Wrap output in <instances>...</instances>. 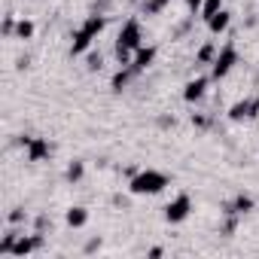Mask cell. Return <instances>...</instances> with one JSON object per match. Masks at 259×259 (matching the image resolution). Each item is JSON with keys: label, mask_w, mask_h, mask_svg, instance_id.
I'll use <instances>...</instances> for the list:
<instances>
[{"label": "cell", "mask_w": 259, "mask_h": 259, "mask_svg": "<svg viewBox=\"0 0 259 259\" xmlns=\"http://www.w3.org/2000/svg\"><path fill=\"white\" fill-rule=\"evenodd\" d=\"M144 46V37H141V22L138 19H128L122 28H119V37H116V58L119 64H132L135 52Z\"/></svg>", "instance_id": "obj_1"}, {"label": "cell", "mask_w": 259, "mask_h": 259, "mask_svg": "<svg viewBox=\"0 0 259 259\" xmlns=\"http://www.w3.org/2000/svg\"><path fill=\"white\" fill-rule=\"evenodd\" d=\"M107 28V16H101V13H92L76 31H73V40H70V55H85L89 52V46L98 40V34Z\"/></svg>", "instance_id": "obj_2"}, {"label": "cell", "mask_w": 259, "mask_h": 259, "mask_svg": "<svg viewBox=\"0 0 259 259\" xmlns=\"http://www.w3.org/2000/svg\"><path fill=\"white\" fill-rule=\"evenodd\" d=\"M165 186H168V177H165L162 171H153V168L138 171V174L132 177V183H128V189H132L135 195H156V192H162Z\"/></svg>", "instance_id": "obj_3"}, {"label": "cell", "mask_w": 259, "mask_h": 259, "mask_svg": "<svg viewBox=\"0 0 259 259\" xmlns=\"http://www.w3.org/2000/svg\"><path fill=\"white\" fill-rule=\"evenodd\" d=\"M235 64H238V49L229 43V46H223V49L217 52V58H213V64H210V79H226Z\"/></svg>", "instance_id": "obj_4"}, {"label": "cell", "mask_w": 259, "mask_h": 259, "mask_svg": "<svg viewBox=\"0 0 259 259\" xmlns=\"http://www.w3.org/2000/svg\"><path fill=\"white\" fill-rule=\"evenodd\" d=\"M189 213H192V198H189L186 192H180L177 198H171V201L165 204V220H168L171 226L183 223V220H186Z\"/></svg>", "instance_id": "obj_5"}, {"label": "cell", "mask_w": 259, "mask_h": 259, "mask_svg": "<svg viewBox=\"0 0 259 259\" xmlns=\"http://www.w3.org/2000/svg\"><path fill=\"white\" fill-rule=\"evenodd\" d=\"M256 116H259V98H244V101H235L229 107L232 122H244V119H256Z\"/></svg>", "instance_id": "obj_6"}, {"label": "cell", "mask_w": 259, "mask_h": 259, "mask_svg": "<svg viewBox=\"0 0 259 259\" xmlns=\"http://www.w3.org/2000/svg\"><path fill=\"white\" fill-rule=\"evenodd\" d=\"M22 147L28 150V162H43L52 156V147L46 138H22Z\"/></svg>", "instance_id": "obj_7"}, {"label": "cell", "mask_w": 259, "mask_h": 259, "mask_svg": "<svg viewBox=\"0 0 259 259\" xmlns=\"http://www.w3.org/2000/svg\"><path fill=\"white\" fill-rule=\"evenodd\" d=\"M37 250H43V232H37V235H19L10 256H28V253H37Z\"/></svg>", "instance_id": "obj_8"}, {"label": "cell", "mask_w": 259, "mask_h": 259, "mask_svg": "<svg viewBox=\"0 0 259 259\" xmlns=\"http://www.w3.org/2000/svg\"><path fill=\"white\" fill-rule=\"evenodd\" d=\"M207 76H195V79H189L186 85H183V101L186 104H195V101H201L204 98V92H207Z\"/></svg>", "instance_id": "obj_9"}, {"label": "cell", "mask_w": 259, "mask_h": 259, "mask_svg": "<svg viewBox=\"0 0 259 259\" xmlns=\"http://www.w3.org/2000/svg\"><path fill=\"white\" fill-rule=\"evenodd\" d=\"M153 61H156V46H141L135 52V58H132V70L141 76L147 67H153Z\"/></svg>", "instance_id": "obj_10"}, {"label": "cell", "mask_w": 259, "mask_h": 259, "mask_svg": "<svg viewBox=\"0 0 259 259\" xmlns=\"http://www.w3.org/2000/svg\"><path fill=\"white\" fill-rule=\"evenodd\" d=\"M135 76H138V73L132 70V64H122V67L113 73V79H110V89H113V92H122V89H125L128 82H132Z\"/></svg>", "instance_id": "obj_11"}, {"label": "cell", "mask_w": 259, "mask_h": 259, "mask_svg": "<svg viewBox=\"0 0 259 259\" xmlns=\"http://www.w3.org/2000/svg\"><path fill=\"white\" fill-rule=\"evenodd\" d=\"M250 210H253V198H250V195H235V201L223 204V213H238V217H244V213H250Z\"/></svg>", "instance_id": "obj_12"}, {"label": "cell", "mask_w": 259, "mask_h": 259, "mask_svg": "<svg viewBox=\"0 0 259 259\" xmlns=\"http://www.w3.org/2000/svg\"><path fill=\"white\" fill-rule=\"evenodd\" d=\"M229 25H232V13L229 10H220L217 16L207 19V31L210 34H223V31H229Z\"/></svg>", "instance_id": "obj_13"}, {"label": "cell", "mask_w": 259, "mask_h": 259, "mask_svg": "<svg viewBox=\"0 0 259 259\" xmlns=\"http://www.w3.org/2000/svg\"><path fill=\"white\" fill-rule=\"evenodd\" d=\"M64 220H67V226H70V229H82V226L89 223V210H85V207H70Z\"/></svg>", "instance_id": "obj_14"}, {"label": "cell", "mask_w": 259, "mask_h": 259, "mask_svg": "<svg viewBox=\"0 0 259 259\" xmlns=\"http://www.w3.org/2000/svg\"><path fill=\"white\" fill-rule=\"evenodd\" d=\"M217 52H220V49H217L213 43H204V46H201V49L195 52V61H198V64H213Z\"/></svg>", "instance_id": "obj_15"}, {"label": "cell", "mask_w": 259, "mask_h": 259, "mask_svg": "<svg viewBox=\"0 0 259 259\" xmlns=\"http://www.w3.org/2000/svg\"><path fill=\"white\" fill-rule=\"evenodd\" d=\"M82 174H85V165H82V162H70L67 171H64V180H67V183H79Z\"/></svg>", "instance_id": "obj_16"}, {"label": "cell", "mask_w": 259, "mask_h": 259, "mask_svg": "<svg viewBox=\"0 0 259 259\" xmlns=\"http://www.w3.org/2000/svg\"><path fill=\"white\" fill-rule=\"evenodd\" d=\"M168 4H171V0H144L141 10H144V16H159Z\"/></svg>", "instance_id": "obj_17"}, {"label": "cell", "mask_w": 259, "mask_h": 259, "mask_svg": "<svg viewBox=\"0 0 259 259\" xmlns=\"http://www.w3.org/2000/svg\"><path fill=\"white\" fill-rule=\"evenodd\" d=\"M220 10H223V0H204V4H201V10H198V13H201V19L207 22V19H210V16H217Z\"/></svg>", "instance_id": "obj_18"}, {"label": "cell", "mask_w": 259, "mask_h": 259, "mask_svg": "<svg viewBox=\"0 0 259 259\" xmlns=\"http://www.w3.org/2000/svg\"><path fill=\"white\" fill-rule=\"evenodd\" d=\"M16 37H19V40H31V37H34V22L22 19V22L16 25Z\"/></svg>", "instance_id": "obj_19"}, {"label": "cell", "mask_w": 259, "mask_h": 259, "mask_svg": "<svg viewBox=\"0 0 259 259\" xmlns=\"http://www.w3.org/2000/svg\"><path fill=\"white\" fill-rule=\"evenodd\" d=\"M101 52H85V70H101Z\"/></svg>", "instance_id": "obj_20"}, {"label": "cell", "mask_w": 259, "mask_h": 259, "mask_svg": "<svg viewBox=\"0 0 259 259\" xmlns=\"http://www.w3.org/2000/svg\"><path fill=\"white\" fill-rule=\"evenodd\" d=\"M16 25H19V22H16L13 16H7V22H4V34H7V37H16Z\"/></svg>", "instance_id": "obj_21"}, {"label": "cell", "mask_w": 259, "mask_h": 259, "mask_svg": "<svg viewBox=\"0 0 259 259\" xmlns=\"http://www.w3.org/2000/svg\"><path fill=\"white\" fill-rule=\"evenodd\" d=\"M10 223H13V226L25 223V210H13V213H10Z\"/></svg>", "instance_id": "obj_22"}, {"label": "cell", "mask_w": 259, "mask_h": 259, "mask_svg": "<svg viewBox=\"0 0 259 259\" xmlns=\"http://www.w3.org/2000/svg\"><path fill=\"white\" fill-rule=\"evenodd\" d=\"M201 4H204V0H186V7H189L192 13H198V10H201Z\"/></svg>", "instance_id": "obj_23"}, {"label": "cell", "mask_w": 259, "mask_h": 259, "mask_svg": "<svg viewBox=\"0 0 259 259\" xmlns=\"http://www.w3.org/2000/svg\"><path fill=\"white\" fill-rule=\"evenodd\" d=\"M98 247H101V241L95 238V241H89V244H85V253H92V250H98Z\"/></svg>", "instance_id": "obj_24"}, {"label": "cell", "mask_w": 259, "mask_h": 259, "mask_svg": "<svg viewBox=\"0 0 259 259\" xmlns=\"http://www.w3.org/2000/svg\"><path fill=\"white\" fill-rule=\"evenodd\" d=\"M132 4H144V0H132Z\"/></svg>", "instance_id": "obj_25"}]
</instances>
